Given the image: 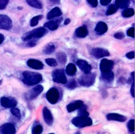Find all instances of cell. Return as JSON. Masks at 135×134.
<instances>
[{"mask_svg": "<svg viewBox=\"0 0 135 134\" xmlns=\"http://www.w3.org/2000/svg\"><path fill=\"white\" fill-rule=\"evenodd\" d=\"M114 75L112 71H110L106 72H102L101 75V79L107 82H110L114 79Z\"/></svg>", "mask_w": 135, "mask_h": 134, "instance_id": "ffe728a7", "label": "cell"}, {"mask_svg": "<svg viewBox=\"0 0 135 134\" xmlns=\"http://www.w3.org/2000/svg\"><path fill=\"white\" fill-rule=\"evenodd\" d=\"M53 80L59 83L66 84L67 83V79L65 75V73L62 69H56L52 72Z\"/></svg>", "mask_w": 135, "mask_h": 134, "instance_id": "5b68a950", "label": "cell"}, {"mask_svg": "<svg viewBox=\"0 0 135 134\" xmlns=\"http://www.w3.org/2000/svg\"><path fill=\"white\" fill-rule=\"evenodd\" d=\"M70 22V19L69 18H66V19L65 20L64 22V24L65 25H68Z\"/></svg>", "mask_w": 135, "mask_h": 134, "instance_id": "bcb514c9", "label": "cell"}, {"mask_svg": "<svg viewBox=\"0 0 135 134\" xmlns=\"http://www.w3.org/2000/svg\"><path fill=\"white\" fill-rule=\"evenodd\" d=\"M66 87L69 89H74L77 87L76 82L74 80H71L69 81L68 83L66 84Z\"/></svg>", "mask_w": 135, "mask_h": 134, "instance_id": "d6a6232c", "label": "cell"}, {"mask_svg": "<svg viewBox=\"0 0 135 134\" xmlns=\"http://www.w3.org/2000/svg\"><path fill=\"white\" fill-rule=\"evenodd\" d=\"M114 37L117 39H122L124 37V35L122 32H118L114 34Z\"/></svg>", "mask_w": 135, "mask_h": 134, "instance_id": "f35d334b", "label": "cell"}, {"mask_svg": "<svg viewBox=\"0 0 135 134\" xmlns=\"http://www.w3.org/2000/svg\"><path fill=\"white\" fill-rule=\"evenodd\" d=\"M62 18H57L55 20H52L45 23L44 26L45 27L50 29V30H52V31L55 30L57 28L60 23L62 22Z\"/></svg>", "mask_w": 135, "mask_h": 134, "instance_id": "2e32d148", "label": "cell"}, {"mask_svg": "<svg viewBox=\"0 0 135 134\" xmlns=\"http://www.w3.org/2000/svg\"><path fill=\"white\" fill-rule=\"evenodd\" d=\"M108 30L107 24L103 22H99L95 27V31L98 34L102 35L105 33Z\"/></svg>", "mask_w": 135, "mask_h": 134, "instance_id": "d6986e66", "label": "cell"}, {"mask_svg": "<svg viewBox=\"0 0 135 134\" xmlns=\"http://www.w3.org/2000/svg\"><path fill=\"white\" fill-rule=\"evenodd\" d=\"M27 65L31 68L35 70H41L43 68V64L42 62L36 59H29L27 61Z\"/></svg>", "mask_w": 135, "mask_h": 134, "instance_id": "5bb4252c", "label": "cell"}, {"mask_svg": "<svg viewBox=\"0 0 135 134\" xmlns=\"http://www.w3.org/2000/svg\"><path fill=\"white\" fill-rule=\"evenodd\" d=\"M42 17H43L42 15H37V16H36L33 17L31 20V23H30L31 26H35L37 25V24L38 23V21L40 19H41L42 18Z\"/></svg>", "mask_w": 135, "mask_h": 134, "instance_id": "1f68e13d", "label": "cell"}, {"mask_svg": "<svg viewBox=\"0 0 135 134\" xmlns=\"http://www.w3.org/2000/svg\"><path fill=\"white\" fill-rule=\"evenodd\" d=\"M45 61L46 64L50 66H55L57 64L56 60L53 58H47Z\"/></svg>", "mask_w": 135, "mask_h": 134, "instance_id": "836d02e7", "label": "cell"}, {"mask_svg": "<svg viewBox=\"0 0 135 134\" xmlns=\"http://www.w3.org/2000/svg\"><path fill=\"white\" fill-rule=\"evenodd\" d=\"M51 2L56 3V4H59L60 3V0H50Z\"/></svg>", "mask_w": 135, "mask_h": 134, "instance_id": "7dc6e473", "label": "cell"}, {"mask_svg": "<svg viewBox=\"0 0 135 134\" xmlns=\"http://www.w3.org/2000/svg\"><path fill=\"white\" fill-rule=\"evenodd\" d=\"M71 122L76 127L82 128L92 125V119L88 116H78L74 118L71 120Z\"/></svg>", "mask_w": 135, "mask_h": 134, "instance_id": "3957f363", "label": "cell"}, {"mask_svg": "<svg viewBox=\"0 0 135 134\" xmlns=\"http://www.w3.org/2000/svg\"><path fill=\"white\" fill-rule=\"evenodd\" d=\"M47 32V31L46 28L44 27H38L25 33L23 35L22 39L24 41H27L32 39L37 40L43 36Z\"/></svg>", "mask_w": 135, "mask_h": 134, "instance_id": "7a4b0ae2", "label": "cell"}, {"mask_svg": "<svg viewBox=\"0 0 135 134\" xmlns=\"http://www.w3.org/2000/svg\"><path fill=\"white\" fill-rule=\"evenodd\" d=\"M11 112L14 116H15L18 119H20L21 118V114L20 113V111L18 109L15 108H12L11 109Z\"/></svg>", "mask_w": 135, "mask_h": 134, "instance_id": "e575fe53", "label": "cell"}, {"mask_svg": "<svg viewBox=\"0 0 135 134\" xmlns=\"http://www.w3.org/2000/svg\"><path fill=\"white\" fill-rule=\"evenodd\" d=\"M127 34L129 36L134 37V27H131L129 28L127 32Z\"/></svg>", "mask_w": 135, "mask_h": 134, "instance_id": "74e56055", "label": "cell"}, {"mask_svg": "<svg viewBox=\"0 0 135 134\" xmlns=\"http://www.w3.org/2000/svg\"><path fill=\"white\" fill-rule=\"evenodd\" d=\"M107 119L108 120H113L120 122H124L127 120V118L121 114L115 113H111L107 115Z\"/></svg>", "mask_w": 135, "mask_h": 134, "instance_id": "e0dca14e", "label": "cell"}, {"mask_svg": "<svg viewBox=\"0 0 135 134\" xmlns=\"http://www.w3.org/2000/svg\"><path fill=\"white\" fill-rule=\"evenodd\" d=\"M91 54L97 59L108 56L110 55L109 52L103 48H94L91 50Z\"/></svg>", "mask_w": 135, "mask_h": 134, "instance_id": "30bf717a", "label": "cell"}, {"mask_svg": "<svg viewBox=\"0 0 135 134\" xmlns=\"http://www.w3.org/2000/svg\"><path fill=\"white\" fill-rule=\"evenodd\" d=\"M118 9V8L115 5L111 4L109 7L108 8L106 12V15H110L111 14H113L115 13Z\"/></svg>", "mask_w": 135, "mask_h": 134, "instance_id": "83f0119b", "label": "cell"}, {"mask_svg": "<svg viewBox=\"0 0 135 134\" xmlns=\"http://www.w3.org/2000/svg\"><path fill=\"white\" fill-rule=\"evenodd\" d=\"M2 80H0V85H1V83H2Z\"/></svg>", "mask_w": 135, "mask_h": 134, "instance_id": "f907efd6", "label": "cell"}, {"mask_svg": "<svg viewBox=\"0 0 135 134\" xmlns=\"http://www.w3.org/2000/svg\"><path fill=\"white\" fill-rule=\"evenodd\" d=\"M87 1L92 7H96L98 5V0H87Z\"/></svg>", "mask_w": 135, "mask_h": 134, "instance_id": "60d3db41", "label": "cell"}, {"mask_svg": "<svg viewBox=\"0 0 135 134\" xmlns=\"http://www.w3.org/2000/svg\"><path fill=\"white\" fill-rule=\"evenodd\" d=\"M4 40V36L3 34L0 33V44H1Z\"/></svg>", "mask_w": 135, "mask_h": 134, "instance_id": "f6af8a7d", "label": "cell"}, {"mask_svg": "<svg viewBox=\"0 0 135 134\" xmlns=\"http://www.w3.org/2000/svg\"><path fill=\"white\" fill-rule=\"evenodd\" d=\"M49 134H55V133H49Z\"/></svg>", "mask_w": 135, "mask_h": 134, "instance_id": "816d5d0a", "label": "cell"}, {"mask_svg": "<svg viewBox=\"0 0 135 134\" xmlns=\"http://www.w3.org/2000/svg\"><path fill=\"white\" fill-rule=\"evenodd\" d=\"M74 134H81V133H80V131H77V132H76L75 133H74Z\"/></svg>", "mask_w": 135, "mask_h": 134, "instance_id": "681fc988", "label": "cell"}, {"mask_svg": "<svg viewBox=\"0 0 135 134\" xmlns=\"http://www.w3.org/2000/svg\"><path fill=\"white\" fill-rule=\"evenodd\" d=\"M134 119H131L129 121L128 124H127V127L128 128L130 132H133L134 130Z\"/></svg>", "mask_w": 135, "mask_h": 134, "instance_id": "d590c367", "label": "cell"}, {"mask_svg": "<svg viewBox=\"0 0 135 134\" xmlns=\"http://www.w3.org/2000/svg\"><path fill=\"white\" fill-rule=\"evenodd\" d=\"M62 15V11L61 9L57 7H54L52 10H51L47 14V18L50 20L56 16H60Z\"/></svg>", "mask_w": 135, "mask_h": 134, "instance_id": "44dd1931", "label": "cell"}, {"mask_svg": "<svg viewBox=\"0 0 135 134\" xmlns=\"http://www.w3.org/2000/svg\"><path fill=\"white\" fill-rule=\"evenodd\" d=\"M8 3V0H0V9H4Z\"/></svg>", "mask_w": 135, "mask_h": 134, "instance_id": "8d00e7d4", "label": "cell"}, {"mask_svg": "<svg viewBox=\"0 0 135 134\" xmlns=\"http://www.w3.org/2000/svg\"><path fill=\"white\" fill-rule=\"evenodd\" d=\"M56 58L61 63H65L66 61V55L64 53L60 52L57 53Z\"/></svg>", "mask_w": 135, "mask_h": 134, "instance_id": "f1b7e54d", "label": "cell"}, {"mask_svg": "<svg viewBox=\"0 0 135 134\" xmlns=\"http://www.w3.org/2000/svg\"><path fill=\"white\" fill-rule=\"evenodd\" d=\"M1 104L4 108H14L16 106L17 102L14 99H9L4 97L1 99Z\"/></svg>", "mask_w": 135, "mask_h": 134, "instance_id": "8fae6325", "label": "cell"}, {"mask_svg": "<svg viewBox=\"0 0 135 134\" xmlns=\"http://www.w3.org/2000/svg\"><path fill=\"white\" fill-rule=\"evenodd\" d=\"M88 30L83 26L78 27L75 31L76 35L79 37H84L88 35Z\"/></svg>", "mask_w": 135, "mask_h": 134, "instance_id": "7402d4cb", "label": "cell"}, {"mask_svg": "<svg viewBox=\"0 0 135 134\" xmlns=\"http://www.w3.org/2000/svg\"><path fill=\"white\" fill-rule=\"evenodd\" d=\"M26 1L29 5L33 7L38 9H41L42 7V4L38 0H26Z\"/></svg>", "mask_w": 135, "mask_h": 134, "instance_id": "d4e9b609", "label": "cell"}, {"mask_svg": "<svg viewBox=\"0 0 135 134\" xmlns=\"http://www.w3.org/2000/svg\"><path fill=\"white\" fill-rule=\"evenodd\" d=\"M46 98L51 104H55L59 98V92L54 87L50 88L46 93Z\"/></svg>", "mask_w": 135, "mask_h": 134, "instance_id": "8992f818", "label": "cell"}, {"mask_svg": "<svg viewBox=\"0 0 135 134\" xmlns=\"http://www.w3.org/2000/svg\"><path fill=\"white\" fill-rule=\"evenodd\" d=\"M37 43V40L36 39H32L31 40H29V42L27 43V45L29 46L32 47V46H34Z\"/></svg>", "mask_w": 135, "mask_h": 134, "instance_id": "ab89813d", "label": "cell"}, {"mask_svg": "<svg viewBox=\"0 0 135 134\" xmlns=\"http://www.w3.org/2000/svg\"><path fill=\"white\" fill-rule=\"evenodd\" d=\"M55 45L52 43H49L46 45L43 49V52L46 54H50L52 53L55 50Z\"/></svg>", "mask_w": 135, "mask_h": 134, "instance_id": "484cf974", "label": "cell"}, {"mask_svg": "<svg viewBox=\"0 0 135 134\" xmlns=\"http://www.w3.org/2000/svg\"><path fill=\"white\" fill-rule=\"evenodd\" d=\"M12 27L11 19L5 15H0V29L9 30Z\"/></svg>", "mask_w": 135, "mask_h": 134, "instance_id": "52a82bcc", "label": "cell"}, {"mask_svg": "<svg viewBox=\"0 0 135 134\" xmlns=\"http://www.w3.org/2000/svg\"><path fill=\"white\" fill-rule=\"evenodd\" d=\"M113 62L106 59H103L100 63V69L102 72H106L110 71L113 68Z\"/></svg>", "mask_w": 135, "mask_h": 134, "instance_id": "ba28073f", "label": "cell"}, {"mask_svg": "<svg viewBox=\"0 0 135 134\" xmlns=\"http://www.w3.org/2000/svg\"><path fill=\"white\" fill-rule=\"evenodd\" d=\"M43 131V127L40 125L35 126L32 130V134H41Z\"/></svg>", "mask_w": 135, "mask_h": 134, "instance_id": "f546056e", "label": "cell"}, {"mask_svg": "<svg viewBox=\"0 0 135 134\" xmlns=\"http://www.w3.org/2000/svg\"><path fill=\"white\" fill-rule=\"evenodd\" d=\"M134 14V11L133 8H126L122 12V15L124 17H129L133 16Z\"/></svg>", "mask_w": 135, "mask_h": 134, "instance_id": "4316f807", "label": "cell"}, {"mask_svg": "<svg viewBox=\"0 0 135 134\" xmlns=\"http://www.w3.org/2000/svg\"><path fill=\"white\" fill-rule=\"evenodd\" d=\"M100 2L102 5L105 6L110 4L111 2V0H100Z\"/></svg>", "mask_w": 135, "mask_h": 134, "instance_id": "ee69618b", "label": "cell"}, {"mask_svg": "<svg viewBox=\"0 0 135 134\" xmlns=\"http://www.w3.org/2000/svg\"><path fill=\"white\" fill-rule=\"evenodd\" d=\"M23 82L27 85H33L40 83L42 80V75L37 72L26 71L22 73Z\"/></svg>", "mask_w": 135, "mask_h": 134, "instance_id": "6da1fadb", "label": "cell"}, {"mask_svg": "<svg viewBox=\"0 0 135 134\" xmlns=\"http://www.w3.org/2000/svg\"><path fill=\"white\" fill-rule=\"evenodd\" d=\"M115 5L119 8H125L129 6L130 2L129 0H115Z\"/></svg>", "mask_w": 135, "mask_h": 134, "instance_id": "cb8c5ba5", "label": "cell"}, {"mask_svg": "<svg viewBox=\"0 0 135 134\" xmlns=\"http://www.w3.org/2000/svg\"><path fill=\"white\" fill-rule=\"evenodd\" d=\"M134 72H132L131 73V76H132V80H133V81H134Z\"/></svg>", "mask_w": 135, "mask_h": 134, "instance_id": "c3c4849f", "label": "cell"}, {"mask_svg": "<svg viewBox=\"0 0 135 134\" xmlns=\"http://www.w3.org/2000/svg\"><path fill=\"white\" fill-rule=\"evenodd\" d=\"M126 56L130 59H133L134 58V51H132V52H130L126 54Z\"/></svg>", "mask_w": 135, "mask_h": 134, "instance_id": "b9f144b4", "label": "cell"}, {"mask_svg": "<svg viewBox=\"0 0 135 134\" xmlns=\"http://www.w3.org/2000/svg\"><path fill=\"white\" fill-rule=\"evenodd\" d=\"M76 64L79 68L84 73H88L91 70V65L87 61L83 60H79L76 61Z\"/></svg>", "mask_w": 135, "mask_h": 134, "instance_id": "4fadbf2b", "label": "cell"}, {"mask_svg": "<svg viewBox=\"0 0 135 134\" xmlns=\"http://www.w3.org/2000/svg\"><path fill=\"white\" fill-rule=\"evenodd\" d=\"M76 71V68L75 65L73 63H69L66 67L65 72L66 73L70 76L73 75Z\"/></svg>", "mask_w": 135, "mask_h": 134, "instance_id": "603a6c76", "label": "cell"}, {"mask_svg": "<svg viewBox=\"0 0 135 134\" xmlns=\"http://www.w3.org/2000/svg\"><path fill=\"white\" fill-rule=\"evenodd\" d=\"M132 134H134V133H132Z\"/></svg>", "mask_w": 135, "mask_h": 134, "instance_id": "f5cc1de1", "label": "cell"}, {"mask_svg": "<svg viewBox=\"0 0 135 134\" xmlns=\"http://www.w3.org/2000/svg\"><path fill=\"white\" fill-rule=\"evenodd\" d=\"M43 90V87L41 85H37L32 89L30 91L29 98L32 100L37 97Z\"/></svg>", "mask_w": 135, "mask_h": 134, "instance_id": "ac0fdd59", "label": "cell"}, {"mask_svg": "<svg viewBox=\"0 0 135 134\" xmlns=\"http://www.w3.org/2000/svg\"><path fill=\"white\" fill-rule=\"evenodd\" d=\"M84 105L83 102L81 100L74 101L69 103L66 106V109L69 112H71L75 111V110L79 109Z\"/></svg>", "mask_w": 135, "mask_h": 134, "instance_id": "9a60e30c", "label": "cell"}, {"mask_svg": "<svg viewBox=\"0 0 135 134\" xmlns=\"http://www.w3.org/2000/svg\"><path fill=\"white\" fill-rule=\"evenodd\" d=\"M43 116L45 122L49 126H52L53 123V117L49 109L46 107L43 109Z\"/></svg>", "mask_w": 135, "mask_h": 134, "instance_id": "7c38bea8", "label": "cell"}, {"mask_svg": "<svg viewBox=\"0 0 135 134\" xmlns=\"http://www.w3.org/2000/svg\"><path fill=\"white\" fill-rule=\"evenodd\" d=\"M79 115L80 116H89V113L87 111L86 107L83 105L81 108L78 109V112Z\"/></svg>", "mask_w": 135, "mask_h": 134, "instance_id": "4dcf8cb0", "label": "cell"}, {"mask_svg": "<svg viewBox=\"0 0 135 134\" xmlns=\"http://www.w3.org/2000/svg\"><path fill=\"white\" fill-rule=\"evenodd\" d=\"M15 128L12 123H5L0 127V134H15Z\"/></svg>", "mask_w": 135, "mask_h": 134, "instance_id": "9c48e42d", "label": "cell"}, {"mask_svg": "<svg viewBox=\"0 0 135 134\" xmlns=\"http://www.w3.org/2000/svg\"><path fill=\"white\" fill-rule=\"evenodd\" d=\"M130 93L132 97H134V82H132V85L131 86Z\"/></svg>", "mask_w": 135, "mask_h": 134, "instance_id": "7bdbcfd3", "label": "cell"}, {"mask_svg": "<svg viewBox=\"0 0 135 134\" xmlns=\"http://www.w3.org/2000/svg\"><path fill=\"white\" fill-rule=\"evenodd\" d=\"M79 82L82 86L88 87L93 85L95 80V74L93 73H85L79 78Z\"/></svg>", "mask_w": 135, "mask_h": 134, "instance_id": "277c9868", "label": "cell"}]
</instances>
